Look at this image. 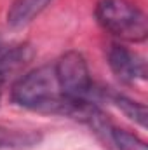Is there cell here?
Instances as JSON below:
<instances>
[{"mask_svg":"<svg viewBox=\"0 0 148 150\" xmlns=\"http://www.w3.org/2000/svg\"><path fill=\"white\" fill-rule=\"evenodd\" d=\"M11 98L18 107L44 113L68 115L72 107L70 98L61 93L54 65H44L18 79L11 89Z\"/></svg>","mask_w":148,"mask_h":150,"instance_id":"cell-1","label":"cell"},{"mask_svg":"<svg viewBox=\"0 0 148 150\" xmlns=\"http://www.w3.org/2000/svg\"><path fill=\"white\" fill-rule=\"evenodd\" d=\"M94 14L98 23L120 40L143 42L148 35L145 12L129 0H99Z\"/></svg>","mask_w":148,"mask_h":150,"instance_id":"cell-2","label":"cell"},{"mask_svg":"<svg viewBox=\"0 0 148 150\" xmlns=\"http://www.w3.org/2000/svg\"><path fill=\"white\" fill-rule=\"evenodd\" d=\"M54 72L61 93L66 98L92 101V94L96 93V89L87 68V61L80 52L70 51L63 54L54 63Z\"/></svg>","mask_w":148,"mask_h":150,"instance_id":"cell-3","label":"cell"},{"mask_svg":"<svg viewBox=\"0 0 148 150\" xmlns=\"http://www.w3.org/2000/svg\"><path fill=\"white\" fill-rule=\"evenodd\" d=\"M108 65L111 72L125 84H134L147 79V67L141 56L129 51L120 44H111L108 47Z\"/></svg>","mask_w":148,"mask_h":150,"instance_id":"cell-4","label":"cell"},{"mask_svg":"<svg viewBox=\"0 0 148 150\" xmlns=\"http://www.w3.org/2000/svg\"><path fill=\"white\" fill-rule=\"evenodd\" d=\"M51 2L52 0H12L7 11V25L12 28L26 26L45 11Z\"/></svg>","mask_w":148,"mask_h":150,"instance_id":"cell-5","label":"cell"},{"mask_svg":"<svg viewBox=\"0 0 148 150\" xmlns=\"http://www.w3.org/2000/svg\"><path fill=\"white\" fill-rule=\"evenodd\" d=\"M42 140L40 133L32 129L0 127V150H18L37 145Z\"/></svg>","mask_w":148,"mask_h":150,"instance_id":"cell-6","label":"cell"},{"mask_svg":"<svg viewBox=\"0 0 148 150\" xmlns=\"http://www.w3.org/2000/svg\"><path fill=\"white\" fill-rule=\"evenodd\" d=\"M32 52L28 45H4L0 44V82L5 80V77L16 72L19 67H23L30 59Z\"/></svg>","mask_w":148,"mask_h":150,"instance_id":"cell-7","label":"cell"},{"mask_svg":"<svg viewBox=\"0 0 148 150\" xmlns=\"http://www.w3.org/2000/svg\"><path fill=\"white\" fill-rule=\"evenodd\" d=\"M105 96H108V100L127 119H131L132 122L140 124L141 127L147 126L148 113H147L145 105H141V103H138V101H134V100H131V98H127L124 94H118V93H105Z\"/></svg>","mask_w":148,"mask_h":150,"instance_id":"cell-8","label":"cell"},{"mask_svg":"<svg viewBox=\"0 0 148 150\" xmlns=\"http://www.w3.org/2000/svg\"><path fill=\"white\" fill-rule=\"evenodd\" d=\"M108 140L117 147V150H148L147 143L140 136H136V134H132L125 129H120V127L111 126Z\"/></svg>","mask_w":148,"mask_h":150,"instance_id":"cell-9","label":"cell"}]
</instances>
